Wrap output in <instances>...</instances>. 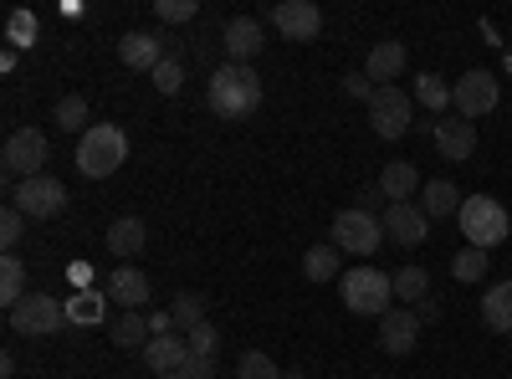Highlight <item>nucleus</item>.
<instances>
[{"instance_id": "12", "label": "nucleus", "mask_w": 512, "mask_h": 379, "mask_svg": "<svg viewBox=\"0 0 512 379\" xmlns=\"http://www.w3.org/2000/svg\"><path fill=\"white\" fill-rule=\"evenodd\" d=\"M415 344H420V313L415 308H390V313L379 318V349L384 354L405 359Z\"/></svg>"}, {"instance_id": "41", "label": "nucleus", "mask_w": 512, "mask_h": 379, "mask_svg": "<svg viewBox=\"0 0 512 379\" xmlns=\"http://www.w3.org/2000/svg\"><path fill=\"white\" fill-rule=\"evenodd\" d=\"M415 313H420V323H431V318H441V298H425V303H420Z\"/></svg>"}, {"instance_id": "24", "label": "nucleus", "mask_w": 512, "mask_h": 379, "mask_svg": "<svg viewBox=\"0 0 512 379\" xmlns=\"http://www.w3.org/2000/svg\"><path fill=\"white\" fill-rule=\"evenodd\" d=\"M144 221L139 216H123V221H113L108 226V251H113V257H139V251H144Z\"/></svg>"}, {"instance_id": "23", "label": "nucleus", "mask_w": 512, "mask_h": 379, "mask_svg": "<svg viewBox=\"0 0 512 379\" xmlns=\"http://www.w3.org/2000/svg\"><path fill=\"white\" fill-rule=\"evenodd\" d=\"M482 318H487V328L512 333V282H492L482 292Z\"/></svg>"}, {"instance_id": "1", "label": "nucleus", "mask_w": 512, "mask_h": 379, "mask_svg": "<svg viewBox=\"0 0 512 379\" xmlns=\"http://www.w3.org/2000/svg\"><path fill=\"white\" fill-rule=\"evenodd\" d=\"M205 98H210V113L221 118H246L262 108V72L256 67H241V62H221L205 82Z\"/></svg>"}, {"instance_id": "20", "label": "nucleus", "mask_w": 512, "mask_h": 379, "mask_svg": "<svg viewBox=\"0 0 512 379\" xmlns=\"http://www.w3.org/2000/svg\"><path fill=\"white\" fill-rule=\"evenodd\" d=\"M108 318V287H82L67 298V323L72 328H93Z\"/></svg>"}, {"instance_id": "37", "label": "nucleus", "mask_w": 512, "mask_h": 379, "mask_svg": "<svg viewBox=\"0 0 512 379\" xmlns=\"http://www.w3.org/2000/svg\"><path fill=\"white\" fill-rule=\"evenodd\" d=\"M21 236H26V216H21V210L16 205H6V210H0V246H21Z\"/></svg>"}, {"instance_id": "14", "label": "nucleus", "mask_w": 512, "mask_h": 379, "mask_svg": "<svg viewBox=\"0 0 512 379\" xmlns=\"http://www.w3.org/2000/svg\"><path fill=\"white\" fill-rule=\"evenodd\" d=\"M221 41H226V57H231V62L251 67L256 52L267 47V31H262V21H256V16H231L226 31H221Z\"/></svg>"}, {"instance_id": "26", "label": "nucleus", "mask_w": 512, "mask_h": 379, "mask_svg": "<svg viewBox=\"0 0 512 379\" xmlns=\"http://www.w3.org/2000/svg\"><path fill=\"white\" fill-rule=\"evenodd\" d=\"M26 298V267L16 251H6V262H0V303H6V313Z\"/></svg>"}, {"instance_id": "8", "label": "nucleus", "mask_w": 512, "mask_h": 379, "mask_svg": "<svg viewBox=\"0 0 512 379\" xmlns=\"http://www.w3.org/2000/svg\"><path fill=\"white\" fill-rule=\"evenodd\" d=\"M47 154H52V144H47V134H41V129H16L6 139V149H0V164H6V175L21 185L31 175H47V170H41Z\"/></svg>"}, {"instance_id": "19", "label": "nucleus", "mask_w": 512, "mask_h": 379, "mask_svg": "<svg viewBox=\"0 0 512 379\" xmlns=\"http://www.w3.org/2000/svg\"><path fill=\"white\" fill-rule=\"evenodd\" d=\"M108 298H113L123 313H139V308L149 303V277H144L139 267H118L113 282H108Z\"/></svg>"}, {"instance_id": "7", "label": "nucleus", "mask_w": 512, "mask_h": 379, "mask_svg": "<svg viewBox=\"0 0 512 379\" xmlns=\"http://www.w3.org/2000/svg\"><path fill=\"white\" fill-rule=\"evenodd\" d=\"M11 205L21 210L26 221H52V216H62V205H67V185L52 180V175H31V180H21L11 190Z\"/></svg>"}, {"instance_id": "39", "label": "nucleus", "mask_w": 512, "mask_h": 379, "mask_svg": "<svg viewBox=\"0 0 512 379\" xmlns=\"http://www.w3.org/2000/svg\"><path fill=\"white\" fill-rule=\"evenodd\" d=\"M344 93H349V98H364V103H369V98H374V82L354 72V77H344Z\"/></svg>"}, {"instance_id": "38", "label": "nucleus", "mask_w": 512, "mask_h": 379, "mask_svg": "<svg viewBox=\"0 0 512 379\" xmlns=\"http://www.w3.org/2000/svg\"><path fill=\"white\" fill-rule=\"evenodd\" d=\"M154 16L169 26H185V21H195V0H154Z\"/></svg>"}, {"instance_id": "13", "label": "nucleus", "mask_w": 512, "mask_h": 379, "mask_svg": "<svg viewBox=\"0 0 512 379\" xmlns=\"http://www.w3.org/2000/svg\"><path fill=\"white\" fill-rule=\"evenodd\" d=\"M379 226H384V236H390L395 246H420L425 241V231H431V216H425L420 205H384V216H379Z\"/></svg>"}, {"instance_id": "9", "label": "nucleus", "mask_w": 512, "mask_h": 379, "mask_svg": "<svg viewBox=\"0 0 512 379\" xmlns=\"http://www.w3.org/2000/svg\"><path fill=\"white\" fill-rule=\"evenodd\" d=\"M369 123H374V134L379 139H405L410 134V93L405 88H374L369 98Z\"/></svg>"}, {"instance_id": "6", "label": "nucleus", "mask_w": 512, "mask_h": 379, "mask_svg": "<svg viewBox=\"0 0 512 379\" xmlns=\"http://www.w3.org/2000/svg\"><path fill=\"white\" fill-rule=\"evenodd\" d=\"M333 246L338 251H354V257H374V251L384 246L379 216H369V210H359V205L338 210V216H333Z\"/></svg>"}, {"instance_id": "4", "label": "nucleus", "mask_w": 512, "mask_h": 379, "mask_svg": "<svg viewBox=\"0 0 512 379\" xmlns=\"http://www.w3.org/2000/svg\"><path fill=\"white\" fill-rule=\"evenodd\" d=\"M461 236H466V246H482V251H492V246H502L507 241V231H512V221H507V210L492 200V195H472V200H461Z\"/></svg>"}, {"instance_id": "43", "label": "nucleus", "mask_w": 512, "mask_h": 379, "mask_svg": "<svg viewBox=\"0 0 512 379\" xmlns=\"http://www.w3.org/2000/svg\"><path fill=\"white\" fill-rule=\"evenodd\" d=\"M154 379H190V374H154Z\"/></svg>"}, {"instance_id": "11", "label": "nucleus", "mask_w": 512, "mask_h": 379, "mask_svg": "<svg viewBox=\"0 0 512 379\" xmlns=\"http://www.w3.org/2000/svg\"><path fill=\"white\" fill-rule=\"evenodd\" d=\"M267 16L287 41H318V31H323V11L313 6V0H277Z\"/></svg>"}, {"instance_id": "31", "label": "nucleus", "mask_w": 512, "mask_h": 379, "mask_svg": "<svg viewBox=\"0 0 512 379\" xmlns=\"http://www.w3.org/2000/svg\"><path fill=\"white\" fill-rule=\"evenodd\" d=\"M52 118L62 123L67 134H77V139H82V134L93 129V123H88V98H77V93H67V98L57 103V113H52Z\"/></svg>"}, {"instance_id": "3", "label": "nucleus", "mask_w": 512, "mask_h": 379, "mask_svg": "<svg viewBox=\"0 0 512 379\" xmlns=\"http://www.w3.org/2000/svg\"><path fill=\"white\" fill-rule=\"evenodd\" d=\"M344 282V308L359 313V318H384L395 308V277L379 272V267H354L338 277Z\"/></svg>"}, {"instance_id": "35", "label": "nucleus", "mask_w": 512, "mask_h": 379, "mask_svg": "<svg viewBox=\"0 0 512 379\" xmlns=\"http://www.w3.org/2000/svg\"><path fill=\"white\" fill-rule=\"evenodd\" d=\"M185 339H190V354H195V359H216V354H221V333H216V323H210V318L195 323Z\"/></svg>"}, {"instance_id": "29", "label": "nucleus", "mask_w": 512, "mask_h": 379, "mask_svg": "<svg viewBox=\"0 0 512 379\" xmlns=\"http://www.w3.org/2000/svg\"><path fill=\"white\" fill-rule=\"evenodd\" d=\"M415 103H425V108H431L436 118H446V103H451V88H446V82H441L436 72H420V77H415Z\"/></svg>"}, {"instance_id": "5", "label": "nucleus", "mask_w": 512, "mask_h": 379, "mask_svg": "<svg viewBox=\"0 0 512 379\" xmlns=\"http://www.w3.org/2000/svg\"><path fill=\"white\" fill-rule=\"evenodd\" d=\"M6 318H11L16 333H26V339H47V333L67 328V303H57L52 292H26Z\"/></svg>"}, {"instance_id": "32", "label": "nucleus", "mask_w": 512, "mask_h": 379, "mask_svg": "<svg viewBox=\"0 0 512 379\" xmlns=\"http://www.w3.org/2000/svg\"><path fill=\"white\" fill-rule=\"evenodd\" d=\"M36 31H41V21H36L31 11H11V16H6V41H11L16 52L36 47Z\"/></svg>"}, {"instance_id": "42", "label": "nucleus", "mask_w": 512, "mask_h": 379, "mask_svg": "<svg viewBox=\"0 0 512 379\" xmlns=\"http://www.w3.org/2000/svg\"><path fill=\"white\" fill-rule=\"evenodd\" d=\"M379 200H384V190H379V185H369V190L359 195V210H369V205H379Z\"/></svg>"}, {"instance_id": "21", "label": "nucleus", "mask_w": 512, "mask_h": 379, "mask_svg": "<svg viewBox=\"0 0 512 379\" xmlns=\"http://www.w3.org/2000/svg\"><path fill=\"white\" fill-rule=\"evenodd\" d=\"M420 210H425L431 221L461 216V190H456L451 180H425V185H420Z\"/></svg>"}, {"instance_id": "25", "label": "nucleus", "mask_w": 512, "mask_h": 379, "mask_svg": "<svg viewBox=\"0 0 512 379\" xmlns=\"http://www.w3.org/2000/svg\"><path fill=\"white\" fill-rule=\"evenodd\" d=\"M395 298H400V308L405 303H425V298H431V272H425V267H400L395 272Z\"/></svg>"}, {"instance_id": "17", "label": "nucleus", "mask_w": 512, "mask_h": 379, "mask_svg": "<svg viewBox=\"0 0 512 379\" xmlns=\"http://www.w3.org/2000/svg\"><path fill=\"white\" fill-rule=\"evenodd\" d=\"M144 359L154 374H185L190 364V339H180V333H154V339L144 344Z\"/></svg>"}, {"instance_id": "10", "label": "nucleus", "mask_w": 512, "mask_h": 379, "mask_svg": "<svg viewBox=\"0 0 512 379\" xmlns=\"http://www.w3.org/2000/svg\"><path fill=\"white\" fill-rule=\"evenodd\" d=\"M497 98H502V82L492 77V72H466L456 88H451V103H456V113L472 123V118H487L492 108H497Z\"/></svg>"}, {"instance_id": "15", "label": "nucleus", "mask_w": 512, "mask_h": 379, "mask_svg": "<svg viewBox=\"0 0 512 379\" xmlns=\"http://www.w3.org/2000/svg\"><path fill=\"white\" fill-rule=\"evenodd\" d=\"M431 139H436V149L446 154V159H472L477 154V123H466L461 113L456 118H436V129H431Z\"/></svg>"}, {"instance_id": "30", "label": "nucleus", "mask_w": 512, "mask_h": 379, "mask_svg": "<svg viewBox=\"0 0 512 379\" xmlns=\"http://www.w3.org/2000/svg\"><path fill=\"white\" fill-rule=\"evenodd\" d=\"M303 272H308V282H333V277H338V246H333V241H328V246H308Z\"/></svg>"}, {"instance_id": "28", "label": "nucleus", "mask_w": 512, "mask_h": 379, "mask_svg": "<svg viewBox=\"0 0 512 379\" xmlns=\"http://www.w3.org/2000/svg\"><path fill=\"white\" fill-rule=\"evenodd\" d=\"M487 267H492V251H482V246H461V251H456V262H451L456 282H482Z\"/></svg>"}, {"instance_id": "22", "label": "nucleus", "mask_w": 512, "mask_h": 379, "mask_svg": "<svg viewBox=\"0 0 512 379\" xmlns=\"http://www.w3.org/2000/svg\"><path fill=\"white\" fill-rule=\"evenodd\" d=\"M379 190H384V200L390 205H405L415 190H420V175H415V164H405V159H395V164H384L379 170Z\"/></svg>"}, {"instance_id": "36", "label": "nucleus", "mask_w": 512, "mask_h": 379, "mask_svg": "<svg viewBox=\"0 0 512 379\" xmlns=\"http://www.w3.org/2000/svg\"><path fill=\"white\" fill-rule=\"evenodd\" d=\"M236 379H282V369H277L262 349H246L241 364H236Z\"/></svg>"}, {"instance_id": "16", "label": "nucleus", "mask_w": 512, "mask_h": 379, "mask_svg": "<svg viewBox=\"0 0 512 379\" xmlns=\"http://www.w3.org/2000/svg\"><path fill=\"white\" fill-rule=\"evenodd\" d=\"M118 62H123L128 72H154V67L164 62V36H154V31H128V36L118 41Z\"/></svg>"}, {"instance_id": "33", "label": "nucleus", "mask_w": 512, "mask_h": 379, "mask_svg": "<svg viewBox=\"0 0 512 379\" xmlns=\"http://www.w3.org/2000/svg\"><path fill=\"white\" fill-rule=\"evenodd\" d=\"M169 318H175V328H195V323H205V298L200 292H180L175 303H169Z\"/></svg>"}, {"instance_id": "2", "label": "nucleus", "mask_w": 512, "mask_h": 379, "mask_svg": "<svg viewBox=\"0 0 512 379\" xmlns=\"http://www.w3.org/2000/svg\"><path fill=\"white\" fill-rule=\"evenodd\" d=\"M123 159H128V134L118 123H93V129L77 139V170L88 180H108Z\"/></svg>"}, {"instance_id": "40", "label": "nucleus", "mask_w": 512, "mask_h": 379, "mask_svg": "<svg viewBox=\"0 0 512 379\" xmlns=\"http://www.w3.org/2000/svg\"><path fill=\"white\" fill-rule=\"evenodd\" d=\"M185 374H190V379H216V359H195V354H190Z\"/></svg>"}, {"instance_id": "34", "label": "nucleus", "mask_w": 512, "mask_h": 379, "mask_svg": "<svg viewBox=\"0 0 512 379\" xmlns=\"http://www.w3.org/2000/svg\"><path fill=\"white\" fill-rule=\"evenodd\" d=\"M149 77H154V88H159L164 98H175V93L185 88V62H180V57H164Z\"/></svg>"}, {"instance_id": "18", "label": "nucleus", "mask_w": 512, "mask_h": 379, "mask_svg": "<svg viewBox=\"0 0 512 379\" xmlns=\"http://www.w3.org/2000/svg\"><path fill=\"white\" fill-rule=\"evenodd\" d=\"M405 62H410L405 41H379V47L369 52V62H364V77L374 82V88H390V82L405 72Z\"/></svg>"}, {"instance_id": "27", "label": "nucleus", "mask_w": 512, "mask_h": 379, "mask_svg": "<svg viewBox=\"0 0 512 379\" xmlns=\"http://www.w3.org/2000/svg\"><path fill=\"white\" fill-rule=\"evenodd\" d=\"M149 339H154L149 318H139V313H118V318H113V344H118V349H144Z\"/></svg>"}]
</instances>
